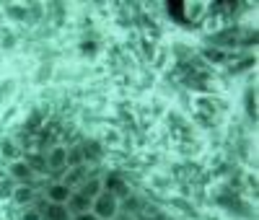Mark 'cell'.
<instances>
[{"label":"cell","mask_w":259,"mask_h":220,"mask_svg":"<svg viewBox=\"0 0 259 220\" xmlns=\"http://www.w3.org/2000/svg\"><path fill=\"white\" fill-rule=\"evenodd\" d=\"M80 163H83V150H80V148H70V150H68V166L75 168V166H80Z\"/></svg>","instance_id":"obj_12"},{"label":"cell","mask_w":259,"mask_h":220,"mask_svg":"<svg viewBox=\"0 0 259 220\" xmlns=\"http://www.w3.org/2000/svg\"><path fill=\"white\" fill-rule=\"evenodd\" d=\"M47 168H52V171H60V168H65L68 166V150L65 148H60V145H55L50 153H47Z\"/></svg>","instance_id":"obj_5"},{"label":"cell","mask_w":259,"mask_h":220,"mask_svg":"<svg viewBox=\"0 0 259 220\" xmlns=\"http://www.w3.org/2000/svg\"><path fill=\"white\" fill-rule=\"evenodd\" d=\"M31 176H34V171L29 168L26 161H13V163H11V179H13V182H18V184H29V182H31Z\"/></svg>","instance_id":"obj_6"},{"label":"cell","mask_w":259,"mask_h":220,"mask_svg":"<svg viewBox=\"0 0 259 220\" xmlns=\"http://www.w3.org/2000/svg\"><path fill=\"white\" fill-rule=\"evenodd\" d=\"M24 220H41V212H34V210H31V212L24 215Z\"/></svg>","instance_id":"obj_16"},{"label":"cell","mask_w":259,"mask_h":220,"mask_svg":"<svg viewBox=\"0 0 259 220\" xmlns=\"http://www.w3.org/2000/svg\"><path fill=\"white\" fill-rule=\"evenodd\" d=\"M70 220H99L94 212H80V215H70Z\"/></svg>","instance_id":"obj_14"},{"label":"cell","mask_w":259,"mask_h":220,"mask_svg":"<svg viewBox=\"0 0 259 220\" xmlns=\"http://www.w3.org/2000/svg\"><path fill=\"white\" fill-rule=\"evenodd\" d=\"M83 182H85V168H83V166L70 168V171H68V176L62 179V184H65V187H70V189H73L75 184H83Z\"/></svg>","instance_id":"obj_10"},{"label":"cell","mask_w":259,"mask_h":220,"mask_svg":"<svg viewBox=\"0 0 259 220\" xmlns=\"http://www.w3.org/2000/svg\"><path fill=\"white\" fill-rule=\"evenodd\" d=\"M80 150H83V161H99L101 158V145L99 143H85V145H80Z\"/></svg>","instance_id":"obj_11"},{"label":"cell","mask_w":259,"mask_h":220,"mask_svg":"<svg viewBox=\"0 0 259 220\" xmlns=\"http://www.w3.org/2000/svg\"><path fill=\"white\" fill-rule=\"evenodd\" d=\"M83 197H89V200H96V197L104 192L101 189V179H91V182H83L80 184V189H78Z\"/></svg>","instance_id":"obj_9"},{"label":"cell","mask_w":259,"mask_h":220,"mask_svg":"<svg viewBox=\"0 0 259 220\" xmlns=\"http://www.w3.org/2000/svg\"><path fill=\"white\" fill-rule=\"evenodd\" d=\"M26 163H29L31 171H34V168H47V161H45V158H39V156H36V158H26Z\"/></svg>","instance_id":"obj_13"},{"label":"cell","mask_w":259,"mask_h":220,"mask_svg":"<svg viewBox=\"0 0 259 220\" xmlns=\"http://www.w3.org/2000/svg\"><path fill=\"white\" fill-rule=\"evenodd\" d=\"M41 217H45V220H70V212H68V207H65V205H50L47 202Z\"/></svg>","instance_id":"obj_8"},{"label":"cell","mask_w":259,"mask_h":220,"mask_svg":"<svg viewBox=\"0 0 259 220\" xmlns=\"http://www.w3.org/2000/svg\"><path fill=\"white\" fill-rule=\"evenodd\" d=\"M11 200H13L16 205H29V202H34V189H31L29 184H18V187L11 192Z\"/></svg>","instance_id":"obj_7"},{"label":"cell","mask_w":259,"mask_h":220,"mask_svg":"<svg viewBox=\"0 0 259 220\" xmlns=\"http://www.w3.org/2000/svg\"><path fill=\"white\" fill-rule=\"evenodd\" d=\"M91 212L99 220H114V215L119 212V200L114 194H109V192H101L94 200V205H91Z\"/></svg>","instance_id":"obj_1"},{"label":"cell","mask_w":259,"mask_h":220,"mask_svg":"<svg viewBox=\"0 0 259 220\" xmlns=\"http://www.w3.org/2000/svg\"><path fill=\"white\" fill-rule=\"evenodd\" d=\"M205 57H207V60H215V62H221V60H223V52H215V50H207V52H205Z\"/></svg>","instance_id":"obj_15"},{"label":"cell","mask_w":259,"mask_h":220,"mask_svg":"<svg viewBox=\"0 0 259 220\" xmlns=\"http://www.w3.org/2000/svg\"><path fill=\"white\" fill-rule=\"evenodd\" d=\"M91 205H94V200H89V197H83L80 192H73V194H70V200L65 202V207H68V212H70V215L91 212Z\"/></svg>","instance_id":"obj_4"},{"label":"cell","mask_w":259,"mask_h":220,"mask_svg":"<svg viewBox=\"0 0 259 220\" xmlns=\"http://www.w3.org/2000/svg\"><path fill=\"white\" fill-rule=\"evenodd\" d=\"M101 189L109 192V194H114L117 200H124V197L130 194V192H127V184H124V179H122L119 173H109V176H106V179L101 182Z\"/></svg>","instance_id":"obj_2"},{"label":"cell","mask_w":259,"mask_h":220,"mask_svg":"<svg viewBox=\"0 0 259 220\" xmlns=\"http://www.w3.org/2000/svg\"><path fill=\"white\" fill-rule=\"evenodd\" d=\"M70 194H73L70 187H65L62 182H57V184L47 187V202L50 205H65V202L70 200Z\"/></svg>","instance_id":"obj_3"}]
</instances>
